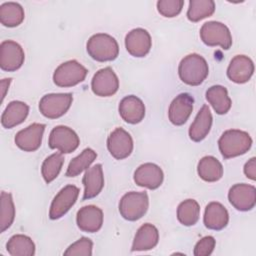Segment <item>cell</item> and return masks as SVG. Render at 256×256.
I'll return each instance as SVG.
<instances>
[{"instance_id":"obj_16","label":"cell","mask_w":256,"mask_h":256,"mask_svg":"<svg viewBox=\"0 0 256 256\" xmlns=\"http://www.w3.org/2000/svg\"><path fill=\"white\" fill-rule=\"evenodd\" d=\"M194 99L188 93H181L176 96L168 110V117L172 124L181 126L188 120L193 110Z\"/></svg>"},{"instance_id":"obj_20","label":"cell","mask_w":256,"mask_h":256,"mask_svg":"<svg viewBox=\"0 0 256 256\" xmlns=\"http://www.w3.org/2000/svg\"><path fill=\"white\" fill-rule=\"evenodd\" d=\"M118 110L121 118L129 124H137L145 117V105L134 95L124 97L119 103Z\"/></svg>"},{"instance_id":"obj_37","label":"cell","mask_w":256,"mask_h":256,"mask_svg":"<svg viewBox=\"0 0 256 256\" xmlns=\"http://www.w3.org/2000/svg\"><path fill=\"white\" fill-rule=\"evenodd\" d=\"M215 244H216V241L214 237L205 236L196 243L193 254L195 256H209L212 254L215 248Z\"/></svg>"},{"instance_id":"obj_11","label":"cell","mask_w":256,"mask_h":256,"mask_svg":"<svg viewBox=\"0 0 256 256\" xmlns=\"http://www.w3.org/2000/svg\"><path fill=\"white\" fill-rule=\"evenodd\" d=\"M25 54L22 47L13 40H5L0 45V67L4 71L18 70L24 63Z\"/></svg>"},{"instance_id":"obj_1","label":"cell","mask_w":256,"mask_h":256,"mask_svg":"<svg viewBox=\"0 0 256 256\" xmlns=\"http://www.w3.org/2000/svg\"><path fill=\"white\" fill-rule=\"evenodd\" d=\"M208 73L209 67L206 60L196 53L185 56L178 66V74L181 81L190 86L202 84Z\"/></svg>"},{"instance_id":"obj_18","label":"cell","mask_w":256,"mask_h":256,"mask_svg":"<svg viewBox=\"0 0 256 256\" xmlns=\"http://www.w3.org/2000/svg\"><path fill=\"white\" fill-rule=\"evenodd\" d=\"M254 73V63L246 55H236L227 68L228 78L237 84H243L250 80Z\"/></svg>"},{"instance_id":"obj_31","label":"cell","mask_w":256,"mask_h":256,"mask_svg":"<svg viewBox=\"0 0 256 256\" xmlns=\"http://www.w3.org/2000/svg\"><path fill=\"white\" fill-rule=\"evenodd\" d=\"M96 157H97V154L93 149L91 148L84 149L78 156H76L70 161L65 175L67 177H76L81 172L88 169L90 165L94 162Z\"/></svg>"},{"instance_id":"obj_34","label":"cell","mask_w":256,"mask_h":256,"mask_svg":"<svg viewBox=\"0 0 256 256\" xmlns=\"http://www.w3.org/2000/svg\"><path fill=\"white\" fill-rule=\"evenodd\" d=\"M15 219V206L12 195L8 192H1V211H0V231L4 232Z\"/></svg>"},{"instance_id":"obj_38","label":"cell","mask_w":256,"mask_h":256,"mask_svg":"<svg viewBox=\"0 0 256 256\" xmlns=\"http://www.w3.org/2000/svg\"><path fill=\"white\" fill-rule=\"evenodd\" d=\"M244 174L251 180L256 179V158L252 157L244 165Z\"/></svg>"},{"instance_id":"obj_26","label":"cell","mask_w":256,"mask_h":256,"mask_svg":"<svg viewBox=\"0 0 256 256\" xmlns=\"http://www.w3.org/2000/svg\"><path fill=\"white\" fill-rule=\"evenodd\" d=\"M206 99L213 107L214 111L219 115L226 114L232 105L227 89L221 85H214L208 88L206 91Z\"/></svg>"},{"instance_id":"obj_15","label":"cell","mask_w":256,"mask_h":256,"mask_svg":"<svg viewBox=\"0 0 256 256\" xmlns=\"http://www.w3.org/2000/svg\"><path fill=\"white\" fill-rule=\"evenodd\" d=\"M152 46L149 32L143 28H135L125 37V47L128 53L134 57L146 56Z\"/></svg>"},{"instance_id":"obj_9","label":"cell","mask_w":256,"mask_h":256,"mask_svg":"<svg viewBox=\"0 0 256 256\" xmlns=\"http://www.w3.org/2000/svg\"><path fill=\"white\" fill-rule=\"evenodd\" d=\"M119 88V80L111 67L98 70L91 81V89L94 94L100 97L114 95Z\"/></svg>"},{"instance_id":"obj_13","label":"cell","mask_w":256,"mask_h":256,"mask_svg":"<svg viewBox=\"0 0 256 256\" xmlns=\"http://www.w3.org/2000/svg\"><path fill=\"white\" fill-rule=\"evenodd\" d=\"M231 205L239 211H249L256 204V189L253 185L238 183L233 185L228 192Z\"/></svg>"},{"instance_id":"obj_24","label":"cell","mask_w":256,"mask_h":256,"mask_svg":"<svg viewBox=\"0 0 256 256\" xmlns=\"http://www.w3.org/2000/svg\"><path fill=\"white\" fill-rule=\"evenodd\" d=\"M159 241L158 229L150 224H143L136 232L133 243L132 251H147L153 249Z\"/></svg>"},{"instance_id":"obj_33","label":"cell","mask_w":256,"mask_h":256,"mask_svg":"<svg viewBox=\"0 0 256 256\" xmlns=\"http://www.w3.org/2000/svg\"><path fill=\"white\" fill-rule=\"evenodd\" d=\"M64 156L61 152L54 153L48 156L42 163L41 166V173L44 181L49 184L51 183L60 173L63 163H64Z\"/></svg>"},{"instance_id":"obj_19","label":"cell","mask_w":256,"mask_h":256,"mask_svg":"<svg viewBox=\"0 0 256 256\" xmlns=\"http://www.w3.org/2000/svg\"><path fill=\"white\" fill-rule=\"evenodd\" d=\"M76 222L79 229L84 232H97L103 224V211L95 205L84 206L78 210Z\"/></svg>"},{"instance_id":"obj_6","label":"cell","mask_w":256,"mask_h":256,"mask_svg":"<svg viewBox=\"0 0 256 256\" xmlns=\"http://www.w3.org/2000/svg\"><path fill=\"white\" fill-rule=\"evenodd\" d=\"M200 38L207 46H220L228 50L232 45V35L229 28L218 21H209L202 25Z\"/></svg>"},{"instance_id":"obj_21","label":"cell","mask_w":256,"mask_h":256,"mask_svg":"<svg viewBox=\"0 0 256 256\" xmlns=\"http://www.w3.org/2000/svg\"><path fill=\"white\" fill-rule=\"evenodd\" d=\"M82 183L84 185L83 200L96 197L104 187V176L101 164H96L88 168L83 176Z\"/></svg>"},{"instance_id":"obj_3","label":"cell","mask_w":256,"mask_h":256,"mask_svg":"<svg viewBox=\"0 0 256 256\" xmlns=\"http://www.w3.org/2000/svg\"><path fill=\"white\" fill-rule=\"evenodd\" d=\"M90 57L99 62L113 61L119 54V46L114 37L105 33L92 35L86 44Z\"/></svg>"},{"instance_id":"obj_32","label":"cell","mask_w":256,"mask_h":256,"mask_svg":"<svg viewBox=\"0 0 256 256\" xmlns=\"http://www.w3.org/2000/svg\"><path fill=\"white\" fill-rule=\"evenodd\" d=\"M214 11L215 2L213 0H191L187 10V18L191 22H198L210 17Z\"/></svg>"},{"instance_id":"obj_7","label":"cell","mask_w":256,"mask_h":256,"mask_svg":"<svg viewBox=\"0 0 256 256\" xmlns=\"http://www.w3.org/2000/svg\"><path fill=\"white\" fill-rule=\"evenodd\" d=\"M72 101L71 93L46 94L39 101V110L46 118L57 119L69 110Z\"/></svg>"},{"instance_id":"obj_2","label":"cell","mask_w":256,"mask_h":256,"mask_svg":"<svg viewBox=\"0 0 256 256\" xmlns=\"http://www.w3.org/2000/svg\"><path fill=\"white\" fill-rule=\"evenodd\" d=\"M252 146V138L242 130H226L218 140V147L221 155L225 159L237 157L245 154Z\"/></svg>"},{"instance_id":"obj_27","label":"cell","mask_w":256,"mask_h":256,"mask_svg":"<svg viewBox=\"0 0 256 256\" xmlns=\"http://www.w3.org/2000/svg\"><path fill=\"white\" fill-rule=\"evenodd\" d=\"M199 177L206 182H216L223 176V166L220 161L213 156H204L197 165Z\"/></svg>"},{"instance_id":"obj_28","label":"cell","mask_w":256,"mask_h":256,"mask_svg":"<svg viewBox=\"0 0 256 256\" xmlns=\"http://www.w3.org/2000/svg\"><path fill=\"white\" fill-rule=\"evenodd\" d=\"M25 17L23 7L16 2H5L0 6V22L6 27L20 25Z\"/></svg>"},{"instance_id":"obj_4","label":"cell","mask_w":256,"mask_h":256,"mask_svg":"<svg viewBox=\"0 0 256 256\" xmlns=\"http://www.w3.org/2000/svg\"><path fill=\"white\" fill-rule=\"evenodd\" d=\"M149 207V198L146 192L131 191L122 196L119 202V212L128 221L142 218Z\"/></svg>"},{"instance_id":"obj_23","label":"cell","mask_w":256,"mask_h":256,"mask_svg":"<svg viewBox=\"0 0 256 256\" xmlns=\"http://www.w3.org/2000/svg\"><path fill=\"white\" fill-rule=\"evenodd\" d=\"M213 117L208 105H203L189 128V137L194 142L202 141L210 132Z\"/></svg>"},{"instance_id":"obj_10","label":"cell","mask_w":256,"mask_h":256,"mask_svg":"<svg viewBox=\"0 0 256 256\" xmlns=\"http://www.w3.org/2000/svg\"><path fill=\"white\" fill-rule=\"evenodd\" d=\"M78 195L79 188L75 185H67L63 187L52 200L49 211V218L56 220L64 216L76 203Z\"/></svg>"},{"instance_id":"obj_17","label":"cell","mask_w":256,"mask_h":256,"mask_svg":"<svg viewBox=\"0 0 256 256\" xmlns=\"http://www.w3.org/2000/svg\"><path fill=\"white\" fill-rule=\"evenodd\" d=\"M164 179L162 169L154 163H144L134 172V181L138 186L151 190L161 186Z\"/></svg>"},{"instance_id":"obj_36","label":"cell","mask_w":256,"mask_h":256,"mask_svg":"<svg viewBox=\"0 0 256 256\" xmlns=\"http://www.w3.org/2000/svg\"><path fill=\"white\" fill-rule=\"evenodd\" d=\"M183 5V0H160L157 2V10L162 16L172 18L180 14Z\"/></svg>"},{"instance_id":"obj_39","label":"cell","mask_w":256,"mask_h":256,"mask_svg":"<svg viewBox=\"0 0 256 256\" xmlns=\"http://www.w3.org/2000/svg\"><path fill=\"white\" fill-rule=\"evenodd\" d=\"M11 83V78H6L1 80V93H2V101L6 96V92L9 89V85Z\"/></svg>"},{"instance_id":"obj_30","label":"cell","mask_w":256,"mask_h":256,"mask_svg":"<svg viewBox=\"0 0 256 256\" xmlns=\"http://www.w3.org/2000/svg\"><path fill=\"white\" fill-rule=\"evenodd\" d=\"M200 216V206L194 199H186L177 208V219L184 226H192L197 223Z\"/></svg>"},{"instance_id":"obj_35","label":"cell","mask_w":256,"mask_h":256,"mask_svg":"<svg viewBox=\"0 0 256 256\" xmlns=\"http://www.w3.org/2000/svg\"><path fill=\"white\" fill-rule=\"evenodd\" d=\"M92 249H93L92 240L87 237H81L66 249V251L64 252V255L90 256L92 255Z\"/></svg>"},{"instance_id":"obj_14","label":"cell","mask_w":256,"mask_h":256,"mask_svg":"<svg viewBox=\"0 0 256 256\" xmlns=\"http://www.w3.org/2000/svg\"><path fill=\"white\" fill-rule=\"evenodd\" d=\"M45 127V124L33 123L20 130L14 138L16 146L26 152L36 151L41 146Z\"/></svg>"},{"instance_id":"obj_22","label":"cell","mask_w":256,"mask_h":256,"mask_svg":"<svg viewBox=\"0 0 256 256\" xmlns=\"http://www.w3.org/2000/svg\"><path fill=\"white\" fill-rule=\"evenodd\" d=\"M203 221L205 226L211 230H222L229 222L227 209L219 202H210L204 212Z\"/></svg>"},{"instance_id":"obj_12","label":"cell","mask_w":256,"mask_h":256,"mask_svg":"<svg viewBox=\"0 0 256 256\" xmlns=\"http://www.w3.org/2000/svg\"><path fill=\"white\" fill-rule=\"evenodd\" d=\"M107 148L115 159H125L133 151V139L126 130L118 127L109 134L107 138Z\"/></svg>"},{"instance_id":"obj_29","label":"cell","mask_w":256,"mask_h":256,"mask_svg":"<svg viewBox=\"0 0 256 256\" xmlns=\"http://www.w3.org/2000/svg\"><path fill=\"white\" fill-rule=\"evenodd\" d=\"M6 249L12 256H33L35 254L34 242L23 234L12 236L6 244Z\"/></svg>"},{"instance_id":"obj_25","label":"cell","mask_w":256,"mask_h":256,"mask_svg":"<svg viewBox=\"0 0 256 256\" xmlns=\"http://www.w3.org/2000/svg\"><path fill=\"white\" fill-rule=\"evenodd\" d=\"M29 106L22 101H11L1 116V124L10 129L21 124L28 116Z\"/></svg>"},{"instance_id":"obj_5","label":"cell","mask_w":256,"mask_h":256,"mask_svg":"<svg viewBox=\"0 0 256 256\" xmlns=\"http://www.w3.org/2000/svg\"><path fill=\"white\" fill-rule=\"evenodd\" d=\"M88 70L78 61L69 60L60 64L54 71L53 82L59 87H73L83 82Z\"/></svg>"},{"instance_id":"obj_8","label":"cell","mask_w":256,"mask_h":256,"mask_svg":"<svg viewBox=\"0 0 256 256\" xmlns=\"http://www.w3.org/2000/svg\"><path fill=\"white\" fill-rule=\"evenodd\" d=\"M48 144L51 149H57L62 154H68L78 148L80 140L74 130L67 126L59 125L50 132Z\"/></svg>"}]
</instances>
